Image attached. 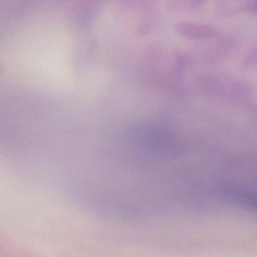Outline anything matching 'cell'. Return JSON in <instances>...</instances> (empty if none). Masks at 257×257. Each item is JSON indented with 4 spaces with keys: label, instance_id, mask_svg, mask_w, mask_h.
I'll use <instances>...</instances> for the list:
<instances>
[{
    "label": "cell",
    "instance_id": "1",
    "mask_svg": "<svg viewBox=\"0 0 257 257\" xmlns=\"http://www.w3.org/2000/svg\"><path fill=\"white\" fill-rule=\"evenodd\" d=\"M218 192L226 201L234 203L249 211H255L256 203L255 195L249 191L236 186H222L218 189Z\"/></svg>",
    "mask_w": 257,
    "mask_h": 257
},
{
    "label": "cell",
    "instance_id": "2",
    "mask_svg": "<svg viewBox=\"0 0 257 257\" xmlns=\"http://www.w3.org/2000/svg\"><path fill=\"white\" fill-rule=\"evenodd\" d=\"M174 29L181 37L195 40H206L216 34V30L212 27L190 22L177 23Z\"/></svg>",
    "mask_w": 257,
    "mask_h": 257
}]
</instances>
